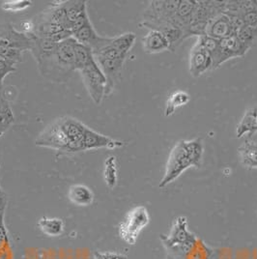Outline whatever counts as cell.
I'll return each instance as SVG.
<instances>
[{
	"instance_id": "f1b7e54d",
	"label": "cell",
	"mask_w": 257,
	"mask_h": 259,
	"mask_svg": "<svg viewBox=\"0 0 257 259\" xmlns=\"http://www.w3.org/2000/svg\"><path fill=\"white\" fill-rule=\"evenodd\" d=\"M7 195L0 188V216H4L7 206Z\"/></svg>"
},
{
	"instance_id": "ffe728a7",
	"label": "cell",
	"mask_w": 257,
	"mask_h": 259,
	"mask_svg": "<svg viewBox=\"0 0 257 259\" xmlns=\"http://www.w3.org/2000/svg\"><path fill=\"white\" fill-rule=\"evenodd\" d=\"M61 6L64 9L67 19L71 24L86 13V1L83 0L62 1Z\"/></svg>"
},
{
	"instance_id": "484cf974",
	"label": "cell",
	"mask_w": 257,
	"mask_h": 259,
	"mask_svg": "<svg viewBox=\"0 0 257 259\" xmlns=\"http://www.w3.org/2000/svg\"><path fill=\"white\" fill-rule=\"evenodd\" d=\"M33 5L30 0H7L1 4L2 10L9 13H20L30 8Z\"/></svg>"
},
{
	"instance_id": "ba28073f",
	"label": "cell",
	"mask_w": 257,
	"mask_h": 259,
	"mask_svg": "<svg viewBox=\"0 0 257 259\" xmlns=\"http://www.w3.org/2000/svg\"><path fill=\"white\" fill-rule=\"evenodd\" d=\"M210 70H213V59L197 38L190 53L189 72L193 77H198Z\"/></svg>"
},
{
	"instance_id": "2e32d148",
	"label": "cell",
	"mask_w": 257,
	"mask_h": 259,
	"mask_svg": "<svg viewBox=\"0 0 257 259\" xmlns=\"http://www.w3.org/2000/svg\"><path fill=\"white\" fill-rule=\"evenodd\" d=\"M257 133V107L248 108L239 122L236 136L238 139L247 136L249 139Z\"/></svg>"
},
{
	"instance_id": "ac0fdd59",
	"label": "cell",
	"mask_w": 257,
	"mask_h": 259,
	"mask_svg": "<svg viewBox=\"0 0 257 259\" xmlns=\"http://www.w3.org/2000/svg\"><path fill=\"white\" fill-rule=\"evenodd\" d=\"M38 227L49 237H58L64 232L65 225L62 219L43 217L38 222Z\"/></svg>"
},
{
	"instance_id": "7402d4cb",
	"label": "cell",
	"mask_w": 257,
	"mask_h": 259,
	"mask_svg": "<svg viewBox=\"0 0 257 259\" xmlns=\"http://www.w3.org/2000/svg\"><path fill=\"white\" fill-rule=\"evenodd\" d=\"M95 60L92 50L81 44L76 42L75 46V71H81L86 66Z\"/></svg>"
},
{
	"instance_id": "9a60e30c",
	"label": "cell",
	"mask_w": 257,
	"mask_h": 259,
	"mask_svg": "<svg viewBox=\"0 0 257 259\" xmlns=\"http://www.w3.org/2000/svg\"><path fill=\"white\" fill-rule=\"evenodd\" d=\"M72 37L77 43L90 48L92 51H94L103 43L106 38L97 34L91 22H88L83 27L73 33Z\"/></svg>"
},
{
	"instance_id": "44dd1931",
	"label": "cell",
	"mask_w": 257,
	"mask_h": 259,
	"mask_svg": "<svg viewBox=\"0 0 257 259\" xmlns=\"http://www.w3.org/2000/svg\"><path fill=\"white\" fill-rule=\"evenodd\" d=\"M190 101H191L190 94L185 91L180 90V91H176V92L172 93L166 101L165 111H164L165 116L168 117L172 114H174V112L176 111L177 108H182L184 106L188 105Z\"/></svg>"
},
{
	"instance_id": "7a4b0ae2",
	"label": "cell",
	"mask_w": 257,
	"mask_h": 259,
	"mask_svg": "<svg viewBox=\"0 0 257 259\" xmlns=\"http://www.w3.org/2000/svg\"><path fill=\"white\" fill-rule=\"evenodd\" d=\"M76 41L73 37L58 44L56 50L48 56L37 60L38 69L46 78L65 82L75 72V46Z\"/></svg>"
},
{
	"instance_id": "d4e9b609",
	"label": "cell",
	"mask_w": 257,
	"mask_h": 259,
	"mask_svg": "<svg viewBox=\"0 0 257 259\" xmlns=\"http://www.w3.org/2000/svg\"><path fill=\"white\" fill-rule=\"evenodd\" d=\"M235 35L247 49H250L257 40V27L244 26L240 30H238Z\"/></svg>"
},
{
	"instance_id": "8992f818",
	"label": "cell",
	"mask_w": 257,
	"mask_h": 259,
	"mask_svg": "<svg viewBox=\"0 0 257 259\" xmlns=\"http://www.w3.org/2000/svg\"><path fill=\"white\" fill-rule=\"evenodd\" d=\"M166 245L172 248H178L183 252H188L195 244V238L188 229L186 217H178L172 225L170 233L164 239Z\"/></svg>"
},
{
	"instance_id": "6da1fadb",
	"label": "cell",
	"mask_w": 257,
	"mask_h": 259,
	"mask_svg": "<svg viewBox=\"0 0 257 259\" xmlns=\"http://www.w3.org/2000/svg\"><path fill=\"white\" fill-rule=\"evenodd\" d=\"M136 39V34L132 32L124 33L116 37H106L104 42L92 51L97 63L107 77L106 96L111 94L120 79L123 66Z\"/></svg>"
},
{
	"instance_id": "5bb4252c",
	"label": "cell",
	"mask_w": 257,
	"mask_h": 259,
	"mask_svg": "<svg viewBox=\"0 0 257 259\" xmlns=\"http://www.w3.org/2000/svg\"><path fill=\"white\" fill-rule=\"evenodd\" d=\"M224 62L236 57H243L249 51L236 35L229 36L219 41Z\"/></svg>"
},
{
	"instance_id": "4316f807",
	"label": "cell",
	"mask_w": 257,
	"mask_h": 259,
	"mask_svg": "<svg viewBox=\"0 0 257 259\" xmlns=\"http://www.w3.org/2000/svg\"><path fill=\"white\" fill-rule=\"evenodd\" d=\"M14 122V115L10 107L0 109V136L7 131Z\"/></svg>"
},
{
	"instance_id": "4fadbf2b",
	"label": "cell",
	"mask_w": 257,
	"mask_h": 259,
	"mask_svg": "<svg viewBox=\"0 0 257 259\" xmlns=\"http://www.w3.org/2000/svg\"><path fill=\"white\" fill-rule=\"evenodd\" d=\"M143 51L148 54H160L164 51H170V45L166 37L158 30H149L142 38Z\"/></svg>"
},
{
	"instance_id": "1f68e13d",
	"label": "cell",
	"mask_w": 257,
	"mask_h": 259,
	"mask_svg": "<svg viewBox=\"0 0 257 259\" xmlns=\"http://www.w3.org/2000/svg\"><path fill=\"white\" fill-rule=\"evenodd\" d=\"M93 255H94V259H100L97 255H95V254H93Z\"/></svg>"
},
{
	"instance_id": "30bf717a",
	"label": "cell",
	"mask_w": 257,
	"mask_h": 259,
	"mask_svg": "<svg viewBox=\"0 0 257 259\" xmlns=\"http://www.w3.org/2000/svg\"><path fill=\"white\" fill-rule=\"evenodd\" d=\"M60 122L70 141L65 152L72 153L84 151L83 138L86 129L85 125L82 124L80 121L72 117L60 118Z\"/></svg>"
},
{
	"instance_id": "cb8c5ba5",
	"label": "cell",
	"mask_w": 257,
	"mask_h": 259,
	"mask_svg": "<svg viewBox=\"0 0 257 259\" xmlns=\"http://www.w3.org/2000/svg\"><path fill=\"white\" fill-rule=\"evenodd\" d=\"M104 178L107 187L113 189L118 179L117 161L115 156H109L105 161V169H104Z\"/></svg>"
},
{
	"instance_id": "e0dca14e",
	"label": "cell",
	"mask_w": 257,
	"mask_h": 259,
	"mask_svg": "<svg viewBox=\"0 0 257 259\" xmlns=\"http://www.w3.org/2000/svg\"><path fill=\"white\" fill-rule=\"evenodd\" d=\"M69 200L76 206H89L94 200L93 192L82 184H75L69 188Z\"/></svg>"
},
{
	"instance_id": "7c38bea8",
	"label": "cell",
	"mask_w": 257,
	"mask_h": 259,
	"mask_svg": "<svg viewBox=\"0 0 257 259\" xmlns=\"http://www.w3.org/2000/svg\"><path fill=\"white\" fill-rule=\"evenodd\" d=\"M83 144H84V151L91 150V149H98V148H108V149H115L122 147L124 143L122 141L113 140L109 137L101 135L93 130L89 129L86 127L83 138Z\"/></svg>"
},
{
	"instance_id": "603a6c76",
	"label": "cell",
	"mask_w": 257,
	"mask_h": 259,
	"mask_svg": "<svg viewBox=\"0 0 257 259\" xmlns=\"http://www.w3.org/2000/svg\"><path fill=\"white\" fill-rule=\"evenodd\" d=\"M186 146L188 152L193 160L194 167L199 168L203 161L204 146L201 139H195L192 141H186Z\"/></svg>"
},
{
	"instance_id": "83f0119b",
	"label": "cell",
	"mask_w": 257,
	"mask_h": 259,
	"mask_svg": "<svg viewBox=\"0 0 257 259\" xmlns=\"http://www.w3.org/2000/svg\"><path fill=\"white\" fill-rule=\"evenodd\" d=\"M94 254L100 259H128L124 254L117 253V252H111V251H107V252L95 251Z\"/></svg>"
},
{
	"instance_id": "8fae6325",
	"label": "cell",
	"mask_w": 257,
	"mask_h": 259,
	"mask_svg": "<svg viewBox=\"0 0 257 259\" xmlns=\"http://www.w3.org/2000/svg\"><path fill=\"white\" fill-rule=\"evenodd\" d=\"M205 34L220 41L229 36L235 35V29L230 17L224 12L208 22Z\"/></svg>"
},
{
	"instance_id": "9c48e42d",
	"label": "cell",
	"mask_w": 257,
	"mask_h": 259,
	"mask_svg": "<svg viewBox=\"0 0 257 259\" xmlns=\"http://www.w3.org/2000/svg\"><path fill=\"white\" fill-rule=\"evenodd\" d=\"M31 47L32 41L27 34L18 31L11 24L0 25V48L30 52Z\"/></svg>"
},
{
	"instance_id": "52a82bcc",
	"label": "cell",
	"mask_w": 257,
	"mask_h": 259,
	"mask_svg": "<svg viewBox=\"0 0 257 259\" xmlns=\"http://www.w3.org/2000/svg\"><path fill=\"white\" fill-rule=\"evenodd\" d=\"M70 141L62 128L60 119L54 121L36 140V145L52 148L58 151H66Z\"/></svg>"
},
{
	"instance_id": "277c9868",
	"label": "cell",
	"mask_w": 257,
	"mask_h": 259,
	"mask_svg": "<svg viewBox=\"0 0 257 259\" xmlns=\"http://www.w3.org/2000/svg\"><path fill=\"white\" fill-rule=\"evenodd\" d=\"M190 167H194V164L187 149L186 141H178L170 151L165 165L164 175L159 187L164 188L168 184L174 182L185 170Z\"/></svg>"
},
{
	"instance_id": "3957f363",
	"label": "cell",
	"mask_w": 257,
	"mask_h": 259,
	"mask_svg": "<svg viewBox=\"0 0 257 259\" xmlns=\"http://www.w3.org/2000/svg\"><path fill=\"white\" fill-rule=\"evenodd\" d=\"M150 223V215L144 206H136L130 210L118 227L120 238L128 245H135L143 228Z\"/></svg>"
},
{
	"instance_id": "f546056e",
	"label": "cell",
	"mask_w": 257,
	"mask_h": 259,
	"mask_svg": "<svg viewBox=\"0 0 257 259\" xmlns=\"http://www.w3.org/2000/svg\"><path fill=\"white\" fill-rule=\"evenodd\" d=\"M8 107H10L9 103L6 100V98L4 97V95L2 93V85H0V109L8 108Z\"/></svg>"
},
{
	"instance_id": "5b68a950",
	"label": "cell",
	"mask_w": 257,
	"mask_h": 259,
	"mask_svg": "<svg viewBox=\"0 0 257 259\" xmlns=\"http://www.w3.org/2000/svg\"><path fill=\"white\" fill-rule=\"evenodd\" d=\"M80 74L90 97L96 105H100L106 96L107 80L96 60H93L90 64L86 66L83 70L80 71Z\"/></svg>"
},
{
	"instance_id": "4dcf8cb0",
	"label": "cell",
	"mask_w": 257,
	"mask_h": 259,
	"mask_svg": "<svg viewBox=\"0 0 257 259\" xmlns=\"http://www.w3.org/2000/svg\"><path fill=\"white\" fill-rule=\"evenodd\" d=\"M9 74H10V73H8V72L1 71V70H0V85H2V81L4 80V78L8 76Z\"/></svg>"
},
{
	"instance_id": "d6986e66",
	"label": "cell",
	"mask_w": 257,
	"mask_h": 259,
	"mask_svg": "<svg viewBox=\"0 0 257 259\" xmlns=\"http://www.w3.org/2000/svg\"><path fill=\"white\" fill-rule=\"evenodd\" d=\"M241 163L246 168H257V143L246 141L238 149Z\"/></svg>"
}]
</instances>
